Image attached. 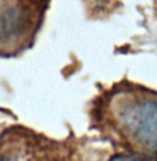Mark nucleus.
Instances as JSON below:
<instances>
[{
	"mask_svg": "<svg viewBox=\"0 0 157 161\" xmlns=\"http://www.w3.org/2000/svg\"><path fill=\"white\" fill-rule=\"evenodd\" d=\"M125 133L149 151H157V101L131 102L119 113Z\"/></svg>",
	"mask_w": 157,
	"mask_h": 161,
	"instance_id": "nucleus-1",
	"label": "nucleus"
},
{
	"mask_svg": "<svg viewBox=\"0 0 157 161\" xmlns=\"http://www.w3.org/2000/svg\"><path fill=\"white\" fill-rule=\"evenodd\" d=\"M31 26L30 13L16 3L4 4L0 8V46L13 47L19 43Z\"/></svg>",
	"mask_w": 157,
	"mask_h": 161,
	"instance_id": "nucleus-2",
	"label": "nucleus"
},
{
	"mask_svg": "<svg viewBox=\"0 0 157 161\" xmlns=\"http://www.w3.org/2000/svg\"><path fill=\"white\" fill-rule=\"evenodd\" d=\"M109 161H157L156 159L151 156H145V155H126L121 154L111 158Z\"/></svg>",
	"mask_w": 157,
	"mask_h": 161,
	"instance_id": "nucleus-3",
	"label": "nucleus"
}]
</instances>
